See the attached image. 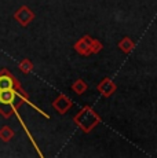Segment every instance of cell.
<instances>
[{"instance_id": "obj_1", "label": "cell", "mask_w": 157, "mask_h": 158, "mask_svg": "<svg viewBox=\"0 0 157 158\" xmlns=\"http://www.w3.org/2000/svg\"><path fill=\"white\" fill-rule=\"evenodd\" d=\"M101 117L91 106H84L77 111L73 117V123L83 131L84 133H90L98 124H101Z\"/></svg>"}, {"instance_id": "obj_2", "label": "cell", "mask_w": 157, "mask_h": 158, "mask_svg": "<svg viewBox=\"0 0 157 158\" xmlns=\"http://www.w3.org/2000/svg\"><path fill=\"white\" fill-rule=\"evenodd\" d=\"M14 18H15V21L19 23L21 26L25 28V26H28L29 23L35 19V14H33V11L31 10V8H28L26 6H22V7H19L15 11Z\"/></svg>"}, {"instance_id": "obj_3", "label": "cell", "mask_w": 157, "mask_h": 158, "mask_svg": "<svg viewBox=\"0 0 157 158\" xmlns=\"http://www.w3.org/2000/svg\"><path fill=\"white\" fill-rule=\"evenodd\" d=\"M18 87H21L19 81L7 69H2L0 70V89H8V88H18Z\"/></svg>"}, {"instance_id": "obj_4", "label": "cell", "mask_w": 157, "mask_h": 158, "mask_svg": "<svg viewBox=\"0 0 157 158\" xmlns=\"http://www.w3.org/2000/svg\"><path fill=\"white\" fill-rule=\"evenodd\" d=\"M96 89H98V92L101 94L104 98H110V96L116 92L117 85H116V83H113V80H112L110 77H105V78H102L101 83L98 84Z\"/></svg>"}, {"instance_id": "obj_5", "label": "cell", "mask_w": 157, "mask_h": 158, "mask_svg": "<svg viewBox=\"0 0 157 158\" xmlns=\"http://www.w3.org/2000/svg\"><path fill=\"white\" fill-rule=\"evenodd\" d=\"M92 43V37L88 35H84L83 37H80L78 40L74 43L73 48L76 50V52L78 55H83V56H88L91 55V51H90V45Z\"/></svg>"}, {"instance_id": "obj_6", "label": "cell", "mask_w": 157, "mask_h": 158, "mask_svg": "<svg viewBox=\"0 0 157 158\" xmlns=\"http://www.w3.org/2000/svg\"><path fill=\"white\" fill-rule=\"evenodd\" d=\"M72 105H73L72 99H69L65 94H61V95L57 96V98L53 101V107L55 109L59 114H65L66 111L72 107Z\"/></svg>"}, {"instance_id": "obj_7", "label": "cell", "mask_w": 157, "mask_h": 158, "mask_svg": "<svg viewBox=\"0 0 157 158\" xmlns=\"http://www.w3.org/2000/svg\"><path fill=\"white\" fill-rule=\"evenodd\" d=\"M117 45H119V48H120V50H121L124 54H129V52H131V51L135 48V43H134V41H132L129 37H123L121 40L119 41V44H117Z\"/></svg>"}, {"instance_id": "obj_8", "label": "cell", "mask_w": 157, "mask_h": 158, "mask_svg": "<svg viewBox=\"0 0 157 158\" xmlns=\"http://www.w3.org/2000/svg\"><path fill=\"white\" fill-rule=\"evenodd\" d=\"M87 88H88V85H87V83L83 78H77V80L72 84V91H73L74 94H77V95H83L87 91Z\"/></svg>"}, {"instance_id": "obj_9", "label": "cell", "mask_w": 157, "mask_h": 158, "mask_svg": "<svg viewBox=\"0 0 157 158\" xmlns=\"http://www.w3.org/2000/svg\"><path fill=\"white\" fill-rule=\"evenodd\" d=\"M13 138H14V131L8 125H4L0 129V139H2L3 142H10Z\"/></svg>"}, {"instance_id": "obj_10", "label": "cell", "mask_w": 157, "mask_h": 158, "mask_svg": "<svg viewBox=\"0 0 157 158\" xmlns=\"http://www.w3.org/2000/svg\"><path fill=\"white\" fill-rule=\"evenodd\" d=\"M18 68H19V70L22 73L28 74V73H31L33 70V63L31 59H22L19 62V65H18Z\"/></svg>"}, {"instance_id": "obj_11", "label": "cell", "mask_w": 157, "mask_h": 158, "mask_svg": "<svg viewBox=\"0 0 157 158\" xmlns=\"http://www.w3.org/2000/svg\"><path fill=\"white\" fill-rule=\"evenodd\" d=\"M104 48V45L99 40H96V39H92V43L90 45V51H91V54H98L101 52V50Z\"/></svg>"}]
</instances>
